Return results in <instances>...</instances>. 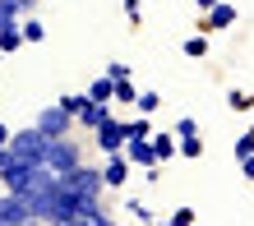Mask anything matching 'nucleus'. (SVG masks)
I'll use <instances>...</instances> for the list:
<instances>
[{
  "mask_svg": "<svg viewBox=\"0 0 254 226\" xmlns=\"http://www.w3.org/2000/svg\"><path fill=\"white\" fill-rule=\"evenodd\" d=\"M5 157L42 162V157H47V134H42L37 125H28V129H19V134H9V139H5Z\"/></svg>",
  "mask_w": 254,
  "mask_h": 226,
  "instance_id": "nucleus-1",
  "label": "nucleus"
},
{
  "mask_svg": "<svg viewBox=\"0 0 254 226\" xmlns=\"http://www.w3.org/2000/svg\"><path fill=\"white\" fill-rule=\"evenodd\" d=\"M83 162V148L69 139V134H61V139H47V157H42V167L47 171H56V175H65V171H74Z\"/></svg>",
  "mask_w": 254,
  "mask_h": 226,
  "instance_id": "nucleus-2",
  "label": "nucleus"
},
{
  "mask_svg": "<svg viewBox=\"0 0 254 226\" xmlns=\"http://www.w3.org/2000/svg\"><path fill=\"white\" fill-rule=\"evenodd\" d=\"M61 180H65V189H69V194H74L79 203H88V199H102V189H107V180H102V171L83 167V162H79L74 171H65Z\"/></svg>",
  "mask_w": 254,
  "mask_h": 226,
  "instance_id": "nucleus-3",
  "label": "nucleus"
},
{
  "mask_svg": "<svg viewBox=\"0 0 254 226\" xmlns=\"http://www.w3.org/2000/svg\"><path fill=\"white\" fill-rule=\"evenodd\" d=\"M33 125L47 134V139H61V134H69V129H74V111H65L61 102H56V107H42V111H37Z\"/></svg>",
  "mask_w": 254,
  "mask_h": 226,
  "instance_id": "nucleus-4",
  "label": "nucleus"
},
{
  "mask_svg": "<svg viewBox=\"0 0 254 226\" xmlns=\"http://www.w3.org/2000/svg\"><path fill=\"white\" fill-rule=\"evenodd\" d=\"M33 222V208H28L23 194H0V226H28Z\"/></svg>",
  "mask_w": 254,
  "mask_h": 226,
  "instance_id": "nucleus-5",
  "label": "nucleus"
},
{
  "mask_svg": "<svg viewBox=\"0 0 254 226\" xmlns=\"http://www.w3.org/2000/svg\"><path fill=\"white\" fill-rule=\"evenodd\" d=\"M125 162L129 167H157V157H153V139L148 134H125Z\"/></svg>",
  "mask_w": 254,
  "mask_h": 226,
  "instance_id": "nucleus-6",
  "label": "nucleus"
},
{
  "mask_svg": "<svg viewBox=\"0 0 254 226\" xmlns=\"http://www.w3.org/2000/svg\"><path fill=\"white\" fill-rule=\"evenodd\" d=\"M97 134V148H102V153H121V148H125V125H121V120H102V125L93 129Z\"/></svg>",
  "mask_w": 254,
  "mask_h": 226,
  "instance_id": "nucleus-7",
  "label": "nucleus"
},
{
  "mask_svg": "<svg viewBox=\"0 0 254 226\" xmlns=\"http://www.w3.org/2000/svg\"><path fill=\"white\" fill-rule=\"evenodd\" d=\"M125 175H129V162L121 153H107V167H102V180L116 189V185H125Z\"/></svg>",
  "mask_w": 254,
  "mask_h": 226,
  "instance_id": "nucleus-8",
  "label": "nucleus"
},
{
  "mask_svg": "<svg viewBox=\"0 0 254 226\" xmlns=\"http://www.w3.org/2000/svg\"><path fill=\"white\" fill-rule=\"evenodd\" d=\"M231 23H236V9L231 5H222V0L208 5V28H213V33H217V28H231Z\"/></svg>",
  "mask_w": 254,
  "mask_h": 226,
  "instance_id": "nucleus-9",
  "label": "nucleus"
},
{
  "mask_svg": "<svg viewBox=\"0 0 254 226\" xmlns=\"http://www.w3.org/2000/svg\"><path fill=\"white\" fill-rule=\"evenodd\" d=\"M23 47V33H19V19L0 28V56H9V51H19Z\"/></svg>",
  "mask_w": 254,
  "mask_h": 226,
  "instance_id": "nucleus-10",
  "label": "nucleus"
},
{
  "mask_svg": "<svg viewBox=\"0 0 254 226\" xmlns=\"http://www.w3.org/2000/svg\"><path fill=\"white\" fill-rule=\"evenodd\" d=\"M88 97H93V102H107V107H111V97H116V83L107 79V74H102V79H93V83H88Z\"/></svg>",
  "mask_w": 254,
  "mask_h": 226,
  "instance_id": "nucleus-11",
  "label": "nucleus"
},
{
  "mask_svg": "<svg viewBox=\"0 0 254 226\" xmlns=\"http://www.w3.org/2000/svg\"><path fill=\"white\" fill-rule=\"evenodd\" d=\"M19 33H23V42H42V37H47V28L28 14V19H19Z\"/></svg>",
  "mask_w": 254,
  "mask_h": 226,
  "instance_id": "nucleus-12",
  "label": "nucleus"
},
{
  "mask_svg": "<svg viewBox=\"0 0 254 226\" xmlns=\"http://www.w3.org/2000/svg\"><path fill=\"white\" fill-rule=\"evenodd\" d=\"M148 139H153V157H157V162H167V157L176 153V143L167 139V134H148Z\"/></svg>",
  "mask_w": 254,
  "mask_h": 226,
  "instance_id": "nucleus-13",
  "label": "nucleus"
},
{
  "mask_svg": "<svg viewBox=\"0 0 254 226\" xmlns=\"http://www.w3.org/2000/svg\"><path fill=\"white\" fill-rule=\"evenodd\" d=\"M181 153H185V157H199V153H203V143H199V134H185V143H181Z\"/></svg>",
  "mask_w": 254,
  "mask_h": 226,
  "instance_id": "nucleus-14",
  "label": "nucleus"
},
{
  "mask_svg": "<svg viewBox=\"0 0 254 226\" xmlns=\"http://www.w3.org/2000/svg\"><path fill=\"white\" fill-rule=\"evenodd\" d=\"M116 97H121V102H134L139 93H134V83H129V79H116Z\"/></svg>",
  "mask_w": 254,
  "mask_h": 226,
  "instance_id": "nucleus-15",
  "label": "nucleus"
},
{
  "mask_svg": "<svg viewBox=\"0 0 254 226\" xmlns=\"http://www.w3.org/2000/svg\"><path fill=\"white\" fill-rule=\"evenodd\" d=\"M203 51H208L203 37H190V42H185V56H203Z\"/></svg>",
  "mask_w": 254,
  "mask_h": 226,
  "instance_id": "nucleus-16",
  "label": "nucleus"
},
{
  "mask_svg": "<svg viewBox=\"0 0 254 226\" xmlns=\"http://www.w3.org/2000/svg\"><path fill=\"white\" fill-rule=\"evenodd\" d=\"M134 102L143 107V115H148V111H157V93H143V97H134Z\"/></svg>",
  "mask_w": 254,
  "mask_h": 226,
  "instance_id": "nucleus-17",
  "label": "nucleus"
},
{
  "mask_svg": "<svg viewBox=\"0 0 254 226\" xmlns=\"http://www.w3.org/2000/svg\"><path fill=\"white\" fill-rule=\"evenodd\" d=\"M107 79H111V83H116V79H129V65H111V69H107Z\"/></svg>",
  "mask_w": 254,
  "mask_h": 226,
  "instance_id": "nucleus-18",
  "label": "nucleus"
},
{
  "mask_svg": "<svg viewBox=\"0 0 254 226\" xmlns=\"http://www.w3.org/2000/svg\"><path fill=\"white\" fill-rule=\"evenodd\" d=\"M171 222H176V226H190V222H194V213H190V208H176V217H171Z\"/></svg>",
  "mask_w": 254,
  "mask_h": 226,
  "instance_id": "nucleus-19",
  "label": "nucleus"
},
{
  "mask_svg": "<svg viewBox=\"0 0 254 226\" xmlns=\"http://www.w3.org/2000/svg\"><path fill=\"white\" fill-rule=\"evenodd\" d=\"M241 171H245V175L254 180V153H245V157H241Z\"/></svg>",
  "mask_w": 254,
  "mask_h": 226,
  "instance_id": "nucleus-20",
  "label": "nucleus"
},
{
  "mask_svg": "<svg viewBox=\"0 0 254 226\" xmlns=\"http://www.w3.org/2000/svg\"><path fill=\"white\" fill-rule=\"evenodd\" d=\"M125 14H129L134 23H139V0H125Z\"/></svg>",
  "mask_w": 254,
  "mask_h": 226,
  "instance_id": "nucleus-21",
  "label": "nucleus"
},
{
  "mask_svg": "<svg viewBox=\"0 0 254 226\" xmlns=\"http://www.w3.org/2000/svg\"><path fill=\"white\" fill-rule=\"evenodd\" d=\"M9 5H14V9L23 14V9H33V0H9Z\"/></svg>",
  "mask_w": 254,
  "mask_h": 226,
  "instance_id": "nucleus-22",
  "label": "nucleus"
},
{
  "mask_svg": "<svg viewBox=\"0 0 254 226\" xmlns=\"http://www.w3.org/2000/svg\"><path fill=\"white\" fill-rule=\"evenodd\" d=\"M5 139H9V129H5V125H0V148H5Z\"/></svg>",
  "mask_w": 254,
  "mask_h": 226,
  "instance_id": "nucleus-23",
  "label": "nucleus"
},
{
  "mask_svg": "<svg viewBox=\"0 0 254 226\" xmlns=\"http://www.w3.org/2000/svg\"><path fill=\"white\" fill-rule=\"evenodd\" d=\"M199 5H203V9H208V5H217V0H199Z\"/></svg>",
  "mask_w": 254,
  "mask_h": 226,
  "instance_id": "nucleus-24",
  "label": "nucleus"
},
{
  "mask_svg": "<svg viewBox=\"0 0 254 226\" xmlns=\"http://www.w3.org/2000/svg\"><path fill=\"white\" fill-rule=\"evenodd\" d=\"M0 162H5V148H0Z\"/></svg>",
  "mask_w": 254,
  "mask_h": 226,
  "instance_id": "nucleus-25",
  "label": "nucleus"
}]
</instances>
